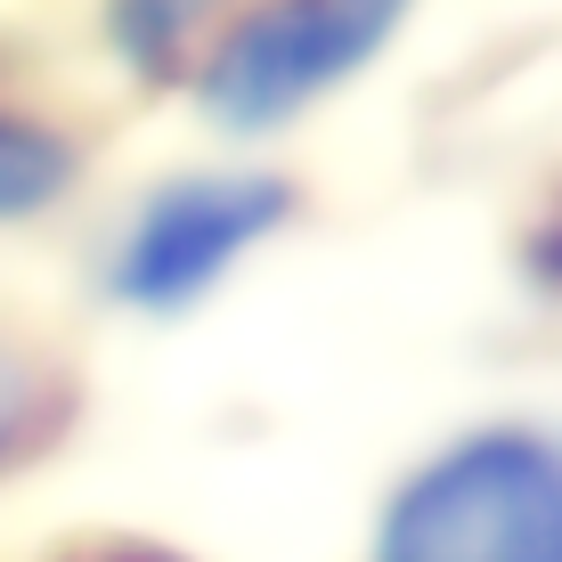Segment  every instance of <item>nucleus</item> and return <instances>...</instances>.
Masks as SVG:
<instances>
[{
    "mask_svg": "<svg viewBox=\"0 0 562 562\" xmlns=\"http://www.w3.org/2000/svg\"><path fill=\"white\" fill-rule=\"evenodd\" d=\"M285 221H294V180L285 171H261V164L171 171L123 212L106 269H99V294L131 318H188Z\"/></svg>",
    "mask_w": 562,
    "mask_h": 562,
    "instance_id": "nucleus-3",
    "label": "nucleus"
},
{
    "mask_svg": "<svg viewBox=\"0 0 562 562\" xmlns=\"http://www.w3.org/2000/svg\"><path fill=\"white\" fill-rule=\"evenodd\" d=\"M237 9H245V0H99V33H106V49L123 57L131 82L171 90V82H188L196 49Z\"/></svg>",
    "mask_w": 562,
    "mask_h": 562,
    "instance_id": "nucleus-4",
    "label": "nucleus"
},
{
    "mask_svg": "<svg viewBox=\"0 0 562 562\" xmlns=\"http://www.w3.org/2000/svg\"><path fill=\"white\" fill-rule=\"evenodd\" d=\"M82 188V139L25 106H0V228H25Z\"/></svg>",
    "mask_w": 562,
    "mask_h": 562,
    "instance_id": "nucleus-5",
    "label": "nucleus"
},
{
    "mask_svg": "<svg viewBox=\"0 0 562 562\" xmlns=\"http://www.w3.org/2000/svg\"><path fill=\"white\" fill-rule=\"evenodd\" d=\"M66 383L49 375L33 351H16V342H0V473H16L25 457H42L57 440V424H66Z\"/></svg>",
    "mask_w": 562,
    "mask_h": 562,
    "instance_id": "nucleus-6",
    "label": "nucleus"
},
{
    "mask_svg": "<svg viewBox=\"0 0 562 562\" xmlns=\"http://www.w3.org/2000/svg\"><path fill=\"white\" fill-rule=\"evenodd\" d=\"M416 0H245L188 66V99L221 139H269L351 90L408 33Z\"/></svg>",
    "mask_w": 562,
    "mask_h": 562,
    "instance_id": "nucleus-2",
    "label": "nucleus"
},
{
    "mask_svg": "<svg viewBox=\"0 0 562 562\" xmlns=\"http://www.w3.org/2000/svg\"><path fill=\"white\" fill-rule=\"evenodd\" d=\"M367 562H562V432L481 424L392 481Z\"/></svg>",
    "mask_w": 562,
    "mask_h": 562,
    "instance_id": "nucleus-1",
    "label": "nucleus"
}]
</instances>
